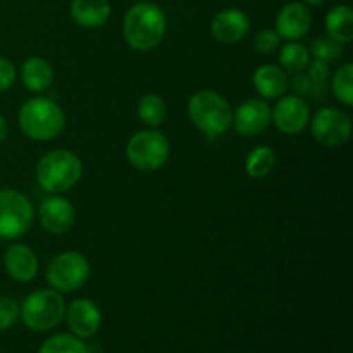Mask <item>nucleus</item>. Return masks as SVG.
I'll return each mask as SVG.
<instances>
[{
  "instance_id": "f257e3e1",
  "label": "nucleus",
  "mask_w": 353,
  "mask_h": 353,
  "mask_svg": "<svg viewBox=\"0 0 353 353\" xmlns=\"http://www.w3.org/2000/svg\"><path fill=\"white\" fill-rule=\"evenodd\" d=\"M164 12L155 3L141 2L131 7L124 17L123 33L128 45L138 52H147L157 47L165 34Z\"/></svg>"
},
{
  "instance_id": "f03ea898",
  "label": "nucleus",
  "mask_w": 353,
  "mask_h": 353,
  "mask_svg": "<svg viewBox=\"0 0 353 353\" xmlns=\"http://www.w3.org/2000/svg\"><path fill=\"white\" fill-rule=\"evenodd\" d=\"M19 126L28 138L37 141L54 140L64 130L65 117L61 107L50 99L34 97L19 109Z\"/></svg>"
},
{
  "instance_id": "7ed1b4c3",
  "label": "nucleus",
  "mask_w": 353,
  "mask_h": 353,
  "mask_svg": "<svg viewBox=\"0 0 353 353\" xmlns=\"http://www.w3.org/2000/svg\"><path fill=\"white\" fill-rule=\"evenodd\" d=\"M81 161L71 150H52L40 159L37 165L38 185L48 193L71 190L81 178Z\"/></svg>"
},
{
  "instance_id": "20e7f679",
  "label": "nucleus",
  "mask_w": 353,
  "mask_h": 353,
  "mask_svg": "<svg viewBox=\"0 0 353 353\" xmlns=\"http://www.w3.org/2000/svg\"><path fill=\"white\" fill-rule=\"evenodd\" d=\"M188 116L192 123L209 137L226 133L233 123V110L228 100L212 90L193 93L188 102Z\"/></svg>"
},
{
  "instance_id": "39448f33",
  "label": "nucleus",
  "mask_w": 353,
  "mask_h": 353,
  "mask_svg": "<svg viewBox=\"0 0 353 353\" xmlns=\"http://www.w3.org/2000/svg\"><path fill=\"white\" fill-rule=\"evenodd\" d=\"M19 314L30 330L50 331L64 319L65 302L55 290H37L26 296Z\"/></svg>"
},
{
  "instance_id": "423d86ee",
  "label": "nucleus",
  "mask_w": 353,
  "mask_h": 353,
  "mask_svg": "<svg viewBox=\"0 0 353 353\" xmlns=\"http://www.w3.org/2000/svg\"><path fill=\"white\" fill-rule=\"evenodd\" d=\"M128 161L140 171H157L169 159V141L159 131H138L126 147Z\"/></svg>"
},
{
  "instance_id": "0eeeda50",
  "label": "nucleus",
  "mask_w": 353,
  "mask_h": 353,
  "mask_svg": "<svg viewBox=\"0 0 353 353\" xmlns=\"http://www.w3.org/2000/svg\"><path fill=\"white\" fill-rule=\"evenodd\" d=\"M90 278V264L78 252L55 255L47 268V281L55 292L72 293L81 288Z\"/></svg>"
},
{
  "instance_id": "6e6552de",
  "label": "nucleus",
  "mask_w": 353,
  "mask_h": 353,
  "mask_svg": "<svg viewBox=\"0 0 353 353\" xmlns=\"http://www.w3.org/2000/svg\"><path fill=\"white\" fill-rule=\"evenodd\" d=\"M33 205L16 190H0V238L14 240L30 230Z\"/></svg>"
},
{
  "instance_id": "1a4fd4ad",
  "label": "nucleus",
  "mask_w": 353,
  "mask_h": 353,
  "mask_svg": "<svg viewBox=\"0 0 353 353\" xmlns=\"http://www.w3.org/2000/svg\"><path fill=\"white\" fill-rule=\"evenodd\" d=\"M352 134L350 117L343 110L326 107L317 110L312 119V137L326 147H340Z\"/></svg>"
},
{
  "instance_id": "9d476101",
  "label": "nucleus",
  "mask_w": 353,
  "mask_h": 353,
  "mask_svg": "<svg viewBox=\"0 0 353 353\" xmlns=\"http://www.w3.org/2000/svg\"><path fill=\"white\" fill-rule=\"evenodd\" d=\"M271 112L272 123L285 134H299L300 131L305 130L310 121L309 105L302 97L296 95H290L279 100Z\"/></svg>"
},
{
  "instance_id": "9b49d317",
  "label": "nucleus",
  "mask_w": 353,
  "mask_h": 353,
  "mask_svg": "<svg viewBox=\"0 0 353 353\" xmlns=\"http://www.w3.org/2000/svg\"><path fill=\"white\" fill-rule=\"evenodd\" d=\"M272 121L271 107L261 99H248L240 103L233 116L234 130L243 137H255L269 128Z\"/></svg>"
},
{
  "instance_id": "f8f14e48",
  "label": "nucleus",
  "mask_w": 353,
  "mask_h": 353,
  "mask_svg": "<svg viewBox=\"0 0 353 353\" xmlns=\"http://www.w3.org/2000/svg\"><path fill=\"white\" fill-rule=\"evenodd\" d=\"M310 26H312V14L305 3H286L276 17V33L279 34V38L290 41L305 37Z\"/></svg>"
},
{
  "instance_id": "ddd939ff",
  "label": "nucleus",
  "mask_w": 353,
  "mask_h": 353,
  "mask_svg": "<svg viewBox=\"0 0 353 353\" xmlns=\"http://www.w3.org/2000/svg\"><path fill=\"white\" fill-rule=\"evenodd\" d=\"M65 319H68L69 330L72 334L81 340L95 336L102 323V314L100 309L88 299H79L65 309Z\"/></svg>"
},
{
  "instance_id": "4468645a",
  "label": "nucleus",
  "mask_w": 353,
  "mask_h": 353,
  "mask_svg": "<svg viewBox=\"0 0 353 353\" xmlns=\"http://www.w3.org/2000/svg\"><path fill=\"white\" fill-rule=\"evenodd\" d=\"M250 31V19L240 9H224L210 23V33L221 43H238Z\"/></svg>"
},
{
  "instance_id": "2eb2a0df",
  "label": "nucleus",
  "mask_w": 353,
  "mask_h": 353,
  "mask_svg": "<svg viewBox=\"0 0 353 353\" xmlns=\"http://www.w3.org/2000/svg\"><path fill=\"white\" fill-rule=\"evenodd\" d=\"M74 207L71 205L64 196H50L41 202L38 209V217L40 223L48 233L62 234L69 231L74 224Z\"/></svg>"
},
{
  "instance_id": "dca6fc26",
  "label": "nucleus",
  "mask_w": 353,
  "mask_h": 353,
  "mask_svg": "<svg viewBox=\"0 0 353 353\" xmlns=\"http://www.w3.org/2000/svg\"><path fill=\"white\" fill-rule=\"evenodd\" d=\"M7 272L14 281L28 283L37 276L38 272V257L30 247L16 243L7 248L3 257Z\"/></svg>"
},
{
  "instance_id": "f3484780",
  "label": "nucleus",
  "mask_w": 353,
  "mask_h": 353,
  "mask_svg": "<svg viewBox=\"0 0 353 353\" xmlns=\"http://www.w3.org/2000/svg\"><path fill=\"white\" fill-rule=\"evenodd\" d=\"M254 88L264 99H279L288 90V76L279 65L264 64L254 72Z\"/></svg>"
},
{
  "instance_id": "a211bd4d",
  "label": "nucleus",
  "mask_w": 353,
  "mask_h": 353,
  "mask_svg": "<svg viewBox=\"0 0 353 353\" xmlns=\"http://www.w3.org/2000/svg\"><path fill=\"white\" fill-rule=\"evenodd\" d=\"M71 16L83 28H100L110 16L109 0H72Z\"/></svg>"
},
{
  "instance_id": "6ab92c4d",
  "label": "nucleus",
  "mask_w": 353,
  "mask_h": 353,
  "mask_svg": "<svg viewBox=\"0 0 353 353\" xmlns=\"http://www.w3.org/2000/svg\"><path fill=\"white\" fill-rule=\"evenodd\" d=\"M21 78L24 86L31 92H45L54 81V69L45 59L31 57L24 62Z\"/></svg>"
},
{
  "instance_id": "aec40b11",
  "label": "nucleus",
  "mask_w": 353,
  "mask_h": 353,
  "mask_svg": "<svg viewBox=\"0 0 353 353\" xmlns=\"http://www.w3.org/2000/svg\"><path fill=\"white\" fill-rule=\"evenodd\" d=\"M327 37L340 43H348L353 38V10L348 6H334L326 16Z\"/></svg>"
},
{
  "instance_id": "412c9836",
  "label": "nucleus",
  "mask_w": 353,
  "mask_h": 353,
  "mask_svg": "<svg viewBox=\"0 0 353 353\" xmlns=\"http://www.w3.org/2000/svg\"><path fill=\"white\" fill-rule=\"evenodd\" d=\"M279 68L288 72H302L310 64V52L299 41H290L279 52Z\"/></svg>"
},
{
  "instance_id": "4be33fe9",
  "label": "nucleus",
  "mask_w": 353,
  "mask_h": 353,
  "mask_svg": "<svg viewBox=\"0 0 353 353\" xmlns=\"http://www.w3.org/2000/svg\"><path fill=\"white\" fill-rule=\"evenodd\" d=\"M276 164V154L271 147H265V145H261V147H255L254 150L248 154L247 157V172L250 178L261 179L265 178L269 172L272 171Z\"/></svg>"
},
{
  "instance_id": "5701e85b",
  "label": "nucleus",
  "mask_w": 353,
  "mask_h": 353,
  "mask_svg": "<svg viewBox=\"0 0 353 353\" xmlns=\"http://www.w3.org/2000/svg\"><path fill=\"white\" fill-rule=\"evenodd\" d=\"M138 116L148 126H161L168 116V107L161 97L148 93L138 103Z\"/></svg>"
},
{
  "instance_id": "b1692460",
  "label": "nucleus",
  "mask_w": 353,
  "mask_h": 353,
  "mask_svg": "<svg viewBox=\"0 0 353 353\" xmlns=\"http://www.w3.org/2000/svg\"><path fill=\"white\" fill-rule=\"evenodd\" d=\"M38 353H88L81 338L72 334H55L43 341Z\"/></svg>"
},
{
  "instance_id": "393cba45",
  "label": "nucleus",
  "mask_w": 353,
  "mask_h": 353,
  "mask_svg": "<svg viewBox=\"0 0 353 353\" xmlns=\"http://www.w3.org/2000/svg\"><path fill=\"white\" fill-rule=\"evenodd\" d=\"M333 92L340 102L345 105L353 103V65L345 64L336 71L333 78Z\"/></svg>"
},
{
  "instance_id": "a878e982",
  "label": "nucleus",
  "mask_w": 353,
  "mask_h": 353,
  "mask_svg": "<svg viewBox=\"0 0 353 353\" xmlns=\"http://www.w3.org/2000/svg\"><path fill=\"white\" fill-rule=\"evenodd\" d=\"M310 54L317 59V61H324V62H334L343 55L345 48L343 43L340 41L333 40L330 37H319L316 41L312 43V48H310Z\"/></svg>"
},
{
  "instance_id": "bb28decb",
  "label": "nucleus",
  "mask_w": 353,
  "mask_h": 353,
  "mask_svg": "<svg viewBox=\"0 0 353 353\" xmlns=\"http://www.w3.org/2000/svg\"><path fill=\"white\" fill-rule=\"evenodd\" d=\"M279 34L272 30H262L255 34L254 38V48L259 52V54L269 55L272 52H276L279 48Z\"/></svg>"
},
{
  "instance_id": "cd10ccee",
  "label": "nucleus",
  "mask_w": 353,
  "mask_h": 353,
  "mask_svg": "<svg viewBox=\"0 0 353 353\" xmlns=\"http://www.w3.org/2000/svg\"><path fill=\"white\" fill-rule=\"evenodd\" d=\"M19 317V305L12 299H0V331H6L16 324Z\"/></svg>"
},
{
  "instance_id": "c85d7f7f",
  "label": "nucleus",
  "mask_w": 353,
  "mask_h": 353,
  "mask_svg": "<svg viewBox=\"0 0 353 353\" xmlns=\"http://www.w3.org/2000/svg\"><path fill=\"white\" fill-rule=\"evenodd\" d=\"M309 68V79L312 81L314 90L324 88L326 86L327 78H330V65L324 61H314L312 64L307 65Z\"/></svg>"
},
{
  "instance_id": "c756f323",
  "label": "nucleus",
  "mask_w": 353,
  "mask_h": 353,
  "mask_svg": "<svg viewBox=\"0 0 353 353\" xmlns=\"http://www.w3.org/2000/svg\"><path fill=\"white\" fill-rule=\"evenodd\" d=\"M16 81V68L10 61L0 57V92H6Z\"/></svg>"
},
{
  "instance_id": "7c9ffc66",
  "label": "nucleus",
  "mask_w": 353,
  "mask_h": 353,
  "mask_svg": "<svg viewBox=\"0 0 353 353\" xmlns=\"http://www.w3.org/2000/svg\"><path fill=\"white\" fill-rule=\"evenodd\" d=\"M292 90L296 97H305L310 95V92H314V85L309 79V76L296 72V76L292 81Z\"/></svg>"
},
{
  "instance_id": "2f4dec72",
  "label": "nucleus",
  "mask_w": 353,
  "mask_h": 353,
  "mask_svg": "<svg viewBox=\"0 0 353 353\" xmlns=\"http://www.w3.org/2000/svg\"><path fill=\"white\" fill-rule=\"evenodd\" d=\"M7 133H9V128H7V123L6 119H3V116H0V141L6 140Z\"/></svg>"
},
{
  "instance_id": "473e14b6",
  "label": "nucleus",
  "mask_w": 353,
  "mask_h": 353,
  "mask_svg": "<svg viewBox=\"0 0 353 353\" xmlns=\"http://www.w3.org/2000/svg\"><path fill=\"white\" fill-rule=\"evenodd\" d=\"M307 3H310V6H323L324 2H326V0H305Z\"/></svg>"
}]
</instances>
